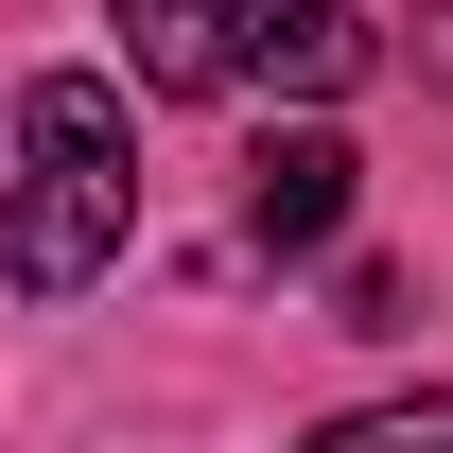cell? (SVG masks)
Returning a JSON list of instances; mask_svg holds the SVG:
<instances>
[{
  "mask_svg": "<svg viewBox=\"0 0 453 453\" xmlns=\"http://www.w3.org/2000/svg\"><path fill=\"white\" fill-rule=\"evenodd\" d=\"M140 226V140H122L105 70H35L0 122V280L18 296H88Z\"/></svg>",
  "mask_w": 453,
  "mask_h": 453,
  "instance_id": "obj_1",
  "label": "cell"
},
{
  "mask_svg": "<svg viewBox=\"0 0 453 453\" xmlns=\"http://www.w3.org/2000/svg\"><path fill=\"white\" fill-rule=\"evenodd\" d=\"M366 18L349 0H226V88H280V105H332V88H366Z\"/></svg>",
  "mask_w": 453,
  "mask_h": 453,
  "instance_id": "obj_2",
  "label": "cell"
},
{
  "mask_svg": "<svg viewBox=\"0 0 453 453\" xmlns=\"http://www.w3.org/2000/svg\"><path fill=\"white\" fill-rule=\"evenodd\" d=\"M349 192H366V157H349L332 122H280V140L244 157V226H262L280 262H314V244H332V226H349Z\"/></svg>",
  "mask_w": 453,
  "mask_h": 453,
  "instance_id": "obj_3",
  "label": "cell"
},
{
  "mask_svg": "<svg viewBox=\"0 0 453 453\" xmlns=\"http://www.w3.org/2000/svg\"><path fill=\"white\" fill-rule=\"evenodd\" d=\"M122 35H140V88H157V105L226 88V0H122Z\"/></svg>",
  "mask_w": 453,
  "mask_h": 453,
  "instance_id": "obj_4",
  "label": "cell"
},
{
  "mask_svg": "<svg viewBox=\"0 0 453 453\" xmlns=\"http://www.w3.org/2000/svg\"><path fill=\"white\" fill-rule=\"evenodd\" d=\"M314 453H453V384H418V401H366V418H332Z\"/></svg>",
  "mask_w": 453,
  "mask_h": 453,
  "instance_id": "obj_5",
  "label": "cell"
},
{
  "mask_svg": "<svg viewBox=\"0 0 453 453\" xmlns=\"http://www.w3.org/2000/svg\"><path fill=\"white\" fill-rule=\"evenodd\" d=\"M332 332H401V262H349V280H332Z\"/></svg>",
  "mask_w": 453,
  "mask_h": 453,
  "instance_id": "obj_6",
  "label": "cell"
},
{
  "mask_svg": "<svg viewBox=\"0 0 453 453\" xmlns=\"http://www.w3.org/2000/svg\"><path fill=\"white\" fill-rule=\"evenodd\" d=\"M418 70H436V88H453V0H436V18H418Z\"/></svg>",
  "mask_w": 453,
  "mask_h": 453,
  "instance_id": "obj_7",
  "label": "cell"
}]
</instances>
